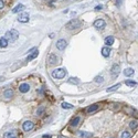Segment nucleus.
<instances>
[{
  "label": "nucleus",
  "mask_w": 138,
  "mask_h": 138,
  "mask_svg": "<svg viewBox=\"0 0 138 138\" xmlns=\"http://www.w3.org/2000/svg\"><path fill=\"white\" fill-rule=\"evenodd\" d=\"M79 25H81L79 20H77V19H72L70 22H67V23L65 24V28H66L67 30H74V29H77Z\"/></svg>",
  "instance_id": "f257e3e1"
},
{
  "label": "nucleus",
  "mask_w": 138,
  "mask_h": 138,
  "mask_svg": "<svg viewBox=\"0 0 138 138\" xmlns=\"http://www.w3.org/2000/svg\"><path fill=\"white\" fill-rule=\"evenodd\" d=\"M65 75H66V70H64V68H56V70L52 72V76L54 78H63L65 77Z\"/></svg>",
  "instance_id": "f03ea898"
},
{
  "label": "nucleus",
  "mask_w": 138,
  "mask_h": 138,
  "mask_svg": "<svg viewBox=\"0 0 138 138\" xmlns=\"http://www.w3.org/2000/svg\"><path fill=\"white\" fill-rule=\"evenodd\" d=\"M19 38V32L17 30H11V31H8V32L6 33V39H9L11 41H15Z\"/></svg>",
  "instance_id": "7ed1b4c3"
},
{
  "label": "nucleus",
  "mask_w": 138,
  "mask_h": 138,
  "mask_svg": "<svg viewBox=\"0 0 138 138\" xmlns=\"http://www.w3.org/2000/svg\"><path fill=\"white\" fill-rule=\"evenodd\" d=\"M93 25H94L96 29L102 30V29L105 28L106 23H105V21H104L103 19H97V20H95V21H94V24H93Z\"/></svg>",
  "instance_id": "20e7f679"
},
{
  "label": "nucleus",
  "mask_w": 138,
  "mask_h": 138,
  "mask_svg": "<svg viewBox=\"0 0 138 138\" xmlns=\"http://www.w3.org/2000/svg\"><path fill=\"white\" fill-rule=\"evenodd\" d=\"M33 127H34V124L30 120H26L22 124V128L24 131H30L31 129H33Z\"/></svg>",
  "instance_id": "39448f33"
},
{
  "label": "nucleus",
  "mask_w": 138,
  "mask_h": 138,
  "mask_svg": "<svg viewBox=\"0 0 138 138\" xmlns=\"http://www.w3.org/2000/svg\"><path fill=\"white\" fill-rule=\"evenodd\" d=\"M120 72V68H119V65L117 64H114L112 66V70H110V74H112V77H117L118 76V74Z\"/></svg>",
  "instance_id": "423d86ee"
},
{
  "label": "nucleus",
  "mask_w": 138,
  "mask_h": 138,
  "mask_svg": "<svg viewBox=\"0 0 138 138\" xmlns=\"http://www.w3.org/2000/svg\"><path fill=\"white\" fill-rule=\"evenodd\" d=\"M66 45H67V42H66L64 39H60L59 41L56 42V47H57L59 50H61V51L64 50L65 47H66Z\"/></svg>",
  "instance_id": "0eeeda50"
},
{
  "label": "nucleus",
  "mask_w": 138,
  "mask_h": 138,
  "mask_svg": "<svg viewBox=\"0 0 138 138\" xmlns=\"http://www.w3.org/2000/svg\"><path fill=\"white\" fill-rule=\"evenodd\" d=\"M47 61H49V63H50L51 65H53V64H56V63H59V57H57L55 54L51 53V54L49 55V57H47Z\"/></svg>",
  "instance_id": "6e6552de"
},
{
  "label": "nucleus",
  "mask_w": 138,
  "mask_h": 138,
  "mask_svg": "<svg viewBox=\"0 0 138 138\" xmlns=\"http://www.w3.org/2000/svg\"><path fill=\"white\" fill-rule=\"evenodd\" d=\"M39 55V51H38V49H35L33 50V51H31V52H29V55H28V57H26V61H31V60H33V59H35L36 56Z\"/></svg>",
  "instance_id": "1a4fd4ad"
},
{
  "label": "nucleus",
  "mask_w": 138,
  "mask_h": 138,
  "mask_svg": "<svg viewBox=\"0 0 138 138\" xmlns=\"http://www.w3.org/2000/svg\"><path fill=\"white\" fill-rule=\"evenodd\" d=\"M18 21H19V22H22V23H26L29 21V14L26 12L21 13L19 15V18H18Z\"/></svg>",
  "instance_id": "9d476101"
},
{
  "label": "nucleus",
  "mask_w": 138,
  "mask_h": 138,
  "mask_svg": "<svg viewBox=\"0 0 138 138\" xmlns=\"http://www.w3.org/2000/svg\"><path fill=\"white\" fill-rule=\"evenodd\" d=\"M19 91H20L21 93H26V92H29V91H30V85H29V84H26V83L21 84L20 87H19Z\"/></svg>",
  "instance_id": "9b49d317"
},
{
  "label": "nucleus",
  "mask_w": 138,
  "mask_h": 138,
  "mask_svg": "<svg viewBox=\"0 0 138 138\" xmlns=\"http://www.w3.org/2000/svg\"><path fill=\"white\" fill-rule=\"evenodd\" d=\"M3 138H17V131L12 130V131H7L4 132Z\"/></svg>",
  "instance_id": "f8f14e48"
},
{
  "label": "nucleus",
  "mask_w": 138,
  "mask_h": 138,
  "mask_svg": "<svg viewBox=\"0 0 138 138\" xmlns=\"http://www.w3.org/2000/svg\"><path fill=\"white\" fill-rule=\"evenodd\" d=\"M24 10V6L23 4H18V6H15L13 9H12V13H18V12H21Z\"/></svg>",
  "instance_id": "ddd939ff"
},
{
  "label": "nucleus",
  "mask_w": 138,
  "mask_h": 138,
  "mask_svg": "<svg viewBox=\"0 0 138 138\" xmlns=\"http://www.w3.org/2000/svg\"><path fill=\"white\" fill-rule=\"evenodd\" d=\"M114 41H115V39H114V36H107V38L105 39V44H106V46H110V45H113L114 44Z\"/></svg>",
  "instance_id": "4468645a"
},
{
  "label": "nucleus",
  "mask_w": 138,
  "mask_h": 138,
  "mask_svg": "<svg viewBox=\"0 0 138 138\" xmlns=\"http://www.w3.org/2000/svg\"><path fill=\"white\" fill-rule=\"evenodd\" d=\"M109 54H110V49H109L108 46H104L103 49H102V55L104 57H108Z\"/></svg>",
  "instance_id": "2eb2a0df"
},
{
  "label": "nucleus",
  "mask_w": 138,
  "mask_h": 138,
  "mask_svg": "<svg viewBox=\"0 0 138 138\" xmlns=\"http://www.w3.org/2000/svg\"><path fill=\"white\" fill-rule=\"evenodd\" d=\"M97 109H98V105L94 104V105L88 106V107L86 108V113H94V112H96Z\"/></svg>",
  "instance_id": "dca6fc26"
},
{
  "label": "nucleus",
  "mask_w": 138,
  "mask_h": 138,
  "mask_svg": "<svg viewBox=\"0 0 138 138\" xmlns=\"http://www.w3.org/2000/svg\"><path fill=\"white\" fill-rule=\"evenodd\" d=\"M3 95L6 98H11L13 96V91L12 89H6V91L3 92Z\"/></svg>",
  "instance_id": "f3484780"
},
{
  "label": "nucleus",
  "mask_w": 138,
  "mask_h": 138,
  "mask_svg": "<svg viewBox=\"0 0 138 138\" xmlns=\"http://www.w3.org/2000/svg\"><path fill=\"white\" fill-rule=\"evenodd\" d=\"M78 136H79V138H91L93 135H92V134H89V132L79 131V132H78Z\"/></svg>",
  "instance_id": "a211bd4d"
},
{
  "label": "nucleus",
  "mask_w": 138,
  "mask_h": 138,
  "mask_svg": "<svg viewBox=\"0 0 138 138\" xmlns=\"http://www.w3.org/2000/svg\"><path fill=\"white\" fill-rule=\"evenodd\" d=\"M124 74H125V76L129 77L131 75H134V70H132V68H126V70L124 71Z\"/></svg>",
  "instance_id": "6ab92c4d"
},
{
  "label": "nucleus",
  "mask_w": 138,
  "mask_h": 138,
  "mask_svg": "<svg viewBox=\"0 0 138 138\" xmlns=\"http://www.w3.org/2000/svg\"><path fill=\"white\" fill-rule=\"evenodd\" d=\"M79 121H81V118H79V117H75L74 119H72V121H71V126L76 127V126L79 124Z\"/></svg>",
  "instance_id": "aec40b11"
},
{
  "label": "nucleus",
  "mask_w": 138,
  "mask_h": 138,
  "mask_svg": "<svg viewBox=\"0 0 138 138\" xmlns=\"http://www.w3.org/2000/svg\"><path fill=\"white\" fill-rule=\"evenodd\" d=\"M8 45V41L6 38H1L0 39V46L1 47H6Z\"/></svg>",
  "instance_id": "412c9836"
},
{
  "label": "nucleus",
  "mask_w": 138,
  "mask_h": 138,
  "mask_svg": "<svg viewBox=\"0 0 138 138\" xmlns=\"http://www.w3.org/2000/svg\"><path fill=\"white\" fill-rule=\"evenodd\" d=\"M68 83H71V84H78L79 83V79L77 77H70L68 78Z\"/></svg>",
  "instance_id": "4be33fe9"
},
{
  "label": "nucleus",
  "mask_w": 138,
  "mask_h": 138,
  "mask_svg": "<svg viewBox=\"0 0 138 138\" xmlns=\"http://www.w3.org/2000/svg\"><path fill=\"white\" fill-rule=\"evenodd\" d=\"M131 137V134H130V132L129 131H123V132H121V135H120V138H130Z\"/></svg>",
  "instance_id": "5701e85b"
},
{
  "label": "nucleus",
  "mask_w": 138,
  "mask_h": 138,
  "mask_svg": "<svg viewBox=\"0 0 138 138\" xmlns=\"http://www.w3.org/2000/svg\"><path fill=\"white\" fill-rule=\"evenodd\" d=\"M62 107L64 108V109H71V108H73V105L64 102V103H62Z\"/></svg>",
  "instance_id": "b1692460"
},
{
  "label": "nucleus",
  "mask_w": 138,
  "mask_h": 138,
  "mask_svg": "<svg viewBox=\"0 0 138 138\" xmlns=\"http://www.w3.org/2000/svg\"><path fill=\"white\" fill-rule=\"evenodd\" d=\"M119 87H120V84H116V85H114V86H112V87L107 88V92H113V91H116V89L119 88Z\"/></svg>",
  "instance_id": "393cba45"
},
{
  "label": "nucleus",
  "mask_w": 138,
  "mask_h": 138,
  "mask_svg": "<svg viewBox=\"0 0 138 138\" xmlns=\"http://www.w3.org/2000/svg\"><path fill=\"white\" fill-rule=\"evenodd\" d=\"M129 127L131 129H137V120L135 121V120H132V121H130V124H129Z\"/></svg>",
  "instance_id": "a878e982"
},
{
  "label": "nucleus",
  "mask_w": 138,
  "mask_h": 138,
  "mask_svg": "<svg viewBox=\"0 0 138 138\" xmlns=\"http://www.w3.org/2000/svg\"><path fill=\"white\" fill-rule=\"evenodd\" d=\"M126 85H128V86H137V82H135V81H126Z\"/></svg>",
  "instance_id": "bb28decb"
},
{
  "label": "nucleus",
  "mask_w": 138,
  "mask_h": 138,
  "mask_svg": "<svg viewBox=\"0 0 138 138\" xmlns=\"http://www.w3.org/2000/svg\"><path fill=\"white\" fill-rule=\"evenodd\" d=\"M43 112H44V107H43V106H41V107L36 110V115H42Z\"/></svg>",
  "instance_id": "cd10ccee"
},
{
  "label": "nucleus",
  "mask_w": 138,
  "mask_h": 138,
  "mask_svg": "<svg viewBox=\"0 0 138 138\" xmlns=\"http://www.w3.org/2000/svg\"><path fill=\"white\" fill-rule=\"evenodd\" d=\"M103 76H96L95 77V82L96 83H103Z\"/></svg>",
  "instance_id": "c85d7f7f"
},
{
  "label": "nucleus",
  "mask_w": 138,
  "mask_h": 138,
  "mask_svg": "<svg viewBox=\"0 0 138 138\" xmlns=\"http://www.w3.org/2000/svg\"><path fill=\"white\" fill-rule=\"evenodd\" d=\"M102 9H103L102 4H100V6H96V7H95V10H96V11H98V10H102Z\"/></svg>",
  "instance_id": "c756f323"
},
{
  "label": "nucleus",
  "mask_w": 138,
  "mask_h": 138,
  "mask_svg": "<svg viewBox=\"0 0 138 138\" xmlns=\"http://www.w3.org/2000/svg\"><path fill=\"white\" fill-rule=\"evenodd\" d=\"M3 6H4V3H3V1H2V0H0V10H1V9L3 8Z\"/></svg>",
  "instance_id": "7c9ffc66"
},
{
  "label": "nucleus",
  "mask_w": 138,
  "mask_h": 138,
  "mask_svg": "<svg viewBox=\"0 0 138 138\" xmlns=\"http://www.w3.org/2000/svg\"><path fill=\"white\" fill-rule=\"evenodd\" d=\"M3 79H4V77H3V76H0V82H2Z\"/></svg>",
  "instance_id": "2f4dec72"
},
{
  "label": "nucleus",
  "mask_w": 138,
  "mask_h": 138,
  "mask_svg": "<svg viewBox=\"0 0 138 138\" xmlns=\"http://www.w3.org/2000/svg\"><path fill=\"white\" fill-rule=\"evenodd\" d=\"M54 1H56V0H54Z\"/></svg>",
  "instance_id": "473e14b6"
}]
</instances>
